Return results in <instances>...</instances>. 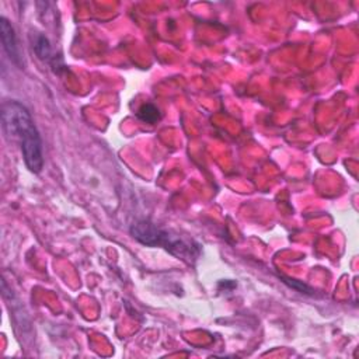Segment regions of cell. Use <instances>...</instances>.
Returning a JSON list of instances; mask_svg holds the SVG:
<instances>
[{
    "label": "cell",
    "mask_w": 359,
    "mask_h": 359,
    "mask_svg": "<svg viewBox=\"0 0 359 359\" xmlns=\"http://www.w3.org/2000/svg\"><path fill=\"white\" fill-rule=\"evenodd\" d=\"M138 118L142 119L144 122L155 124V122H157L160 119V113H159L157 107H155L153 104H144L138 110Z\"/></svg>",
    "instance_id": "5b68a950"
},
{
    "label": "cell",
    "mask_w": 359,
    "mask_h": 359,
    "mask_svg": "<svg viewBox=\"0 0 359 359\" xmlns=\"http://www.w3.org/2000/svg\"><path fill=\"white\" fill-rule=\"evenodd\" d=\"M32 50H34L35 55H37L41 61L47 62V64H51L52 66H55L57 57H54L51 43H50L48 38L45 37L43 34L37 32V34L32 37Z\"/></svg>",
    "instance_id": "277c9868"
},
{
    "label": "cell",
    "mask_w": 359,
    "mask_h": 359,
    "mask_svg": "<svg viewBox=\"0 0 359 359\" xmlns=\"http://www.w3.org/2000/svg\"><path fill=\"white\" fill-rule=\"evenodd\" d=\"M130 233L142 244L149 247L162 246L175 257L182 258L187 262H191L198 255V247H194L193 243L182 239L177 235H171L167 231H162L156 228L153 223L146 220L133 224Z\"/></svg>",
    "instance_id": "7a4b0ae2"
},
{
    "label": "cell",
    "mask_w": 359,
    "mask_h": 359,
    "mask_svg": "<svg viewBox=\"0 0 359 359\" xmlns=\"http://www.w3.org/2000/svg\"><path fill=\"white\" fill-rule=\"evenodd\" d=\"M0 32H2L0 35H2L3 48H5L6 54L9 55L10 61L14 65H17L19 68H21L23 64H21V57H20V51H19L14 28L12 27V24L9 23V20L6 17L0 19Z\"/></svg>",
    "instance_id": "3957f363"
},
{
    "label": "cell",
    "mask_w": 359,
    "mask_h": 359,
    "mask_svg": "<svg viewBox=\"0 0 359 359\" xmlns=\"http://www.w3.org/2000/svg\"><path fill=\"white\" fill-rule=\"evenodd\" d=\"M2 129L9 141L20 145L24 162L32 173L43 167L42 142L28 110L19 101H6L2 107Z\"/></svg>",
    "instance_id": "6da1fadb"
}]
</instances>
